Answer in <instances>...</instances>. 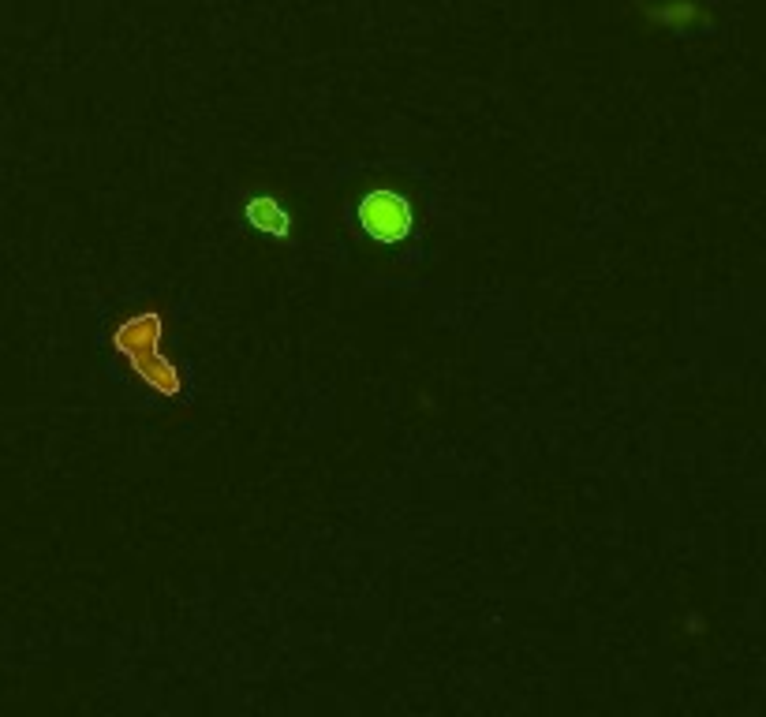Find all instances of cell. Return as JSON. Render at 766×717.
I'll return each mask as SVG.
<instances>
[{
	"label": "cell",
	"instance_id": "6da1fadb",
	"mask_svg": "<svg viewBox=\"0 0 766 717\" xmlns=\"http://www.w3.org/2000/svg\"><path fill=\"white\" fill-rule=\"evenodd\" d=\"M165 337H169L165 314L157 307H135L124 310L109 325V352L116 355V363L124 370H131V378L139 381L146 393L161 396V400H180L184 374L165 348Z\"/></svg>",
	"mask_w": 766,
	"mask_h": 717
},
{
	"label": "cell",
	"instance_id": "3957f363",
	"mask_svg": "<svg viewBox=\"0 0 766 717\" xmlns=\"http://www.w3.org/2000/svg\"><path fill=\"white\" fill-rule=\"evenodd\" d=\"M243 217H247V225L255 228V232L277 239V243H292V236H296L292 210L277 195H251L243 202Z\"/></svg>",
	"mask_w": 766,
	"mask_h": 717
},
{
	"label": "cell",
	"instance_id": "277c9868",
	"mask_svg": "<svg viewBox=\"0 0 766 717\" xmlns=\"http://www.w3.org/2000/svg\"><path fill=\"white\" fill-rule=\"evenodd\" d=\"M647 19L666 30H692L707 23V12L699 0H654L647 4Z\"/></svg>",
	"mask_w": 766,
	"mask_h": 717
},
{
	"label": "cell",
	"instance_id": "7a4b0ae2",
	"mask_svg": "<svg viewBox=\"0 0 766 717\" xmlns=\"http://www.w3.org/2000/svg\"><path fill=\"white\" fill-rule=\"evenodd\" d=\"M355 228L374 247H400L415 236V202L389 183L367 187L355 202Z\"/></svg>",
	"mask_w": 766,
	"mask_h": 717
}]
</instances>
